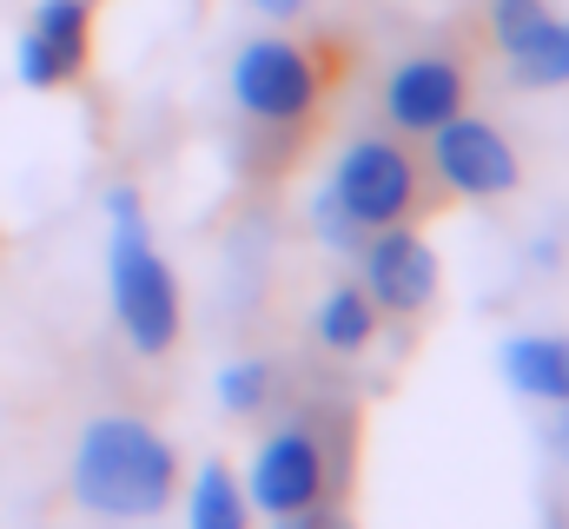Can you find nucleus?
I'll return each instance as SVG.
<instances>
[{
	"instance_id": "1",
	"label": "nucleus",
	"mask_w": 569,
	"mask_h": 529,
	"mask_svg": "<svg viewBox=\"0 0 569 529\" xmlns=\"http://www.w3.org/2000/svg\"><path fill=\"white\" fill-rule=\"evenodd\" d=\"M179 490L172 443L140 417H93L73 450V497L100 517H159Z\"/></svg>"
},
{
	"instance_id": "2",
	"label": "nucleus",
	"mask_w": 569,
	"mask_h": 529,
	"mask_svg": "<svg viewBox=\"0 0 569 529\" xmlns=\"http://www.w3.org/2000/svg\"><path fill=\"white\" fill-rule=\"evenodd\" d=\"M107 206H113V311H120V331L133 351L159 358L179 345V285L146 239L140 199L120 186Z\"/></svg>"
},
{
	"instance_id": "3",
	"label": "nucleus",
	"mask_w": 569,
	"mask_h": 529,
	"mask_svg": "<svg viewBox=\"0 0 569 529\" xmlns=\"http://www.w3.org/2000/svg\"><path fill=\"white\" fill-rule=\"evenodd\" d=\"M318 93H325V73H318L311 47L284 40V33H266V40L239 47V60H232V100L259 127H298V120H311Z\"/></svg>"
},
{
	"instance_id": "4",
	"label": "nucleus",
	"mask_w": 569,
	"mask_h": 529,
	"mask_svg": "<svg viewBox=\"0 0 569 529\" xmlns=\"http://www.w3.org/2000/svg\"><path fill=\"white\" fill-rule=\"evenodd\" d=\"M331 199L351 226H405L418 212V159L398 139H358L345 146L338 172H331Z\"/></svg>"
},
{
	"instance_id": "5",
	"label": "nucleus",
	"mask_w": 569,
	"mask_h": 529,
	"mask_svg": "<svg viewBox=\"0 0 569 529\" xmlns=\"http://www.w3.org/2000/svg\"><path fill=\"white\" fill-rule=\"evenodd\" d=\"M87 60H93V0H40L13 47L20 87H33V93L73 87L87 73Z\"/></svg>"
},
{
	"instance_id": "6",
	"label": "nucleus",
	"mask_w": 569,
	"mask_h": 529,
	"mask_svg": "<svg viewBox=\"0 0 569 529\" xmlns=\"http://www.w3.org/2000/svg\"><path fill=\"white\" fill-rule=\"evenodd\" d=\"M430 172L450 192H463V199H497V192H517L523 159H517V146L490 120L457 113V120H443V127L430 132Z\"/></svg>"
},
{
	"instance_id": "7",
	"label": "nucleus",
	"mask_w": 569,
	"mask_h": 529,
	"mask_svg": "<svg viewBox=\"0 0 569 529\" xmlns=\"http://www.w3.org/2000/svg\"><path fill=\"white\" fill-rule=\"evenodd\" d=\"M246 497L266 510V517H305L318 497H325V450L311 430H279L266 437V450L252 457V477H246Z\"/></svg>"
},
{
	"instance_id": "8",
	"label": "nucleus",
	"mask_w": 569,
	"mask_h": 529,
	"mask_svg": "<svg viewBox=\"0 0 569 529\" xmlns=\"http://www.w3.org/2000/svg\"><path fill=\"white\" fill-rule=\"evenodd\" d=\"M463 100H470V80H463V67L450 53H411L385 80V113L405 132H437L443 120L463 113Z\"/></svg>"
},
{
	"instance_id": "9",
	"label": "nucleus",
	"mask_w": 569,
	"mask_h": 529,
	"mask_svg": "<svg viewBox=\"0 0 569 529\" xmlns=\"http://www.w3.org/2000/svg\"><path fill=\"white\" fill-rule=\"evenodd\" d=\"M365 291L378 311L391 318H418L430 298H437V252H430L418 232L405 226H385L365 252Z\"/></svg>"
},
{
	"instance_id": "10",
	"label": "nucleus",
	"mask_w": 569,
	"mask_h": 529,
	"mask_svg": "<svg viewBox=\"0 0 569 529\" xmlns=\"http://www.w3.org/2000/svg\"><path fill=\"white\" fill-rule=\"evenodd\" d=\"M503 378H510V391L537 397V403H563L569 397V338H510L503 345Z\"/></svg>"
},
{
	"instance_id": "11",
	"label": "nucleus",
	"mask_w": 569,
	"mask_h": 529,
	"mask_svg": "<svg viewBox=\"0 0 569 529\" xmlns=\"http://www.w3.org/2000/svg\"><path fill=\"white\" fill-rule=\"evenodd\" d=\"M318 338H325L331 351H365V345L378 338V305H371V291L331 285V291L318 298Z\"/></svg>"
},
{
	"instance_id": "12",
	"label": "nucleus",
	"mask_w": 569,
	"mask_h": 529,
	"mask_svg": "<svg viewBox=\"0 0 569 529\" xmlns=\"http://www.w3.org/2000/svg\"><path fill=\"white\" fill-rule=\"evenodd\" d=\"M510 60V73L523 80V87H569V20H543L517 53H503Z\"/></svg>"
},
{
	"instance_id": "13",
	"label": "nucleus",
	"mask_w": 569,
	"mask_h": 529,
	"mask_svg": "<svg viewBox=\"0 0 569 529\" xmlns=\"http://www.w3.org/2000/svg\"><path fill=\"white\" fill-rule=\"evenodd\" d=\"M192 529H246V490L226 463H206L192 483Z\"/></svg>"
},
{
	"instance_id": "14",
	"label": "nucleus",
	"mask_w": 569,
	"mask_h": 529,
	"mask_svg": "<svg viewBox=\"0 0 569 529\" xmlns=\"http://www.w3.org/2000/svg\"><path fill=\"white\" fill-rule=\"evenodd\" d=\"M543 20H550V7H543V0H490V33H497V47H503V53H517Z\"/></svg>"
},
{
	"instance_id": "15",
	"label": "nucleus",
	"mask_w": 569,
	"mask_h": 529,
	"mask_svg": "<svg viewBox=\"0 0 569 529\" xmlns=\"http://www.w3.org/2000/svg\"><path fill=\"white\" fill-rule=\"evenodd\" d=\"M272 391V365H259V358H246V365H226L219 371V397L232 403V410H259Z\"/></svg>"
},
{
	"instance_id": "16",
	"label": "nucleus",
	"mask_w": 569,
	"mask_h": 529,
	"mask_svg": "<svg viewBox=\"0 0 569 529\" xmlns=\"http://www.w3.org/2000/svg\"><path fill=\"white\" fill-rule=\"evenodd\" d=\"M550 410H557V417H550V450L569 463V397L563 403H550Z\"/></svg>"
},
{
	"instance_id": "17",
	"label": "nucleus",
	"mask_w": 569,
	"mask_h": 529,
	"mask_svg": "<svg viewBox=\"0 0 569 529\" xmlns=\"http://www.w3.org/2000/svg\"><path fill=\"white\" fill-rule=\"evenodd\" d=\"M252 7H259L266 20H298V13H305V0H252Z\"/></svg>"
}]
</instances>
